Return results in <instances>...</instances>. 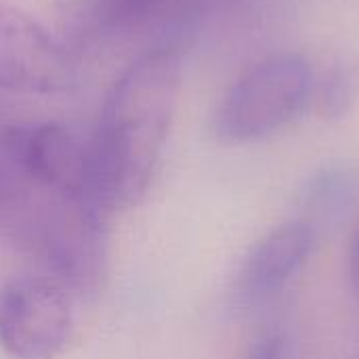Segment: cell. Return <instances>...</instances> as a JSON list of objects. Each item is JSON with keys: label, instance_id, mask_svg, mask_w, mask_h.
Instances as JSON below:
<instances>
[{"label": "cell", "instance_id": "10", "mask_svg": "<svg viewBox=\"0 0 359 359\" xmlns=\"http://www.w3.org/2000/svg\"><path fill=\"white\" fill-rule=\"evenodd\" d=\"M244 359H286V341L278 332H263L252 341Z\"/></svg>", "mask_w": 359, "mask_h": 359}, {"label": "cell", "instance_id": "4", "mask_svg": "<svg viewBox=\"0 0 359 359\" xmlns=\"http://www.w3.org/2000/svg\"><path fill=\"white\" fill-rule=\"evenodd\" d=\"M72 328V292L53 276H19L0 288V345L13 359H57Z\"/></svg>", "mask_w": 359, "mask_h": 359}, {"label": "cell", "instance_id": "8", "mask_svg": "<svg viewBox=\"0 0 359 359\" xmlns=\"http://www.w3.org/2000/svg\"><path fill=\"white\" fill-rule=\"evenodd\" d=\"M204 0H95L97 19L111 29H133L156 19L183 21Z\"/></svg>", "mask_w": 359, "mask_h": 359}, {"label": "cell", "instance_id": "7", "mask_svg": "<svg viewBox=\"0 0 359 359\" xmlns=\"http://www.w3.org/2000/svg\"><path fill=\"white\" fill-rule=\"evenodd\" d=\"M359 198V177L347 166H326L313 172L301 189L303 221L316 227L341 223Z\"/></svg>", "mask_w": 359, "mask_h": 359}, {"label": "cell", "instance_id": "5", "mask_svg": "<svg viewBox=\"0 0 359 359\" xmlns=\"http://www.w3.org/2000/svg\"><path fill=\"white\" fill-rule=\"evenodd\" d=\"M72 80L63 46L27 13L0 6V88L13 93H57Z\"/></svg>", "mask_w": 359, "mask_h": 359}, {"label": "cell", "instance_id": "9", "mask_svg": "<svg viewBox=\"0 0 359 359\" xmlns=\"http://www.w3.org/2000/svg\"><path fill=\"white\" fill-rule=\"evenodd\" d=\"M359 99V61L341 59L313 80L311 103L326 120L345 118Z\"/></svg>", "mask_w": 359, "mask_h": 359}, {"label": "cell", "instance_id": "3", "mask_svg": "<svg viewBox=\"0 0 359 359\" xmlns=\"http://www.w3.org/2000/svg\"><path fill=\"white\" fill-rule=\"evenodd\" d=\"M309 63L292 53L271 55L244 72L215 114V135L223 143H250L292 122L313 93Z\"/></svg>", "mask_w": 359, "mask_h": 359}, {"label": "cell", "instance_id": "11", "mask_svg": "<svg viewBox=\"0 0 359 359\" xmlns=\"http://www.w3.org/2000/svg\"><path fill=\"white\" fill-rule=\"evenodd\" d=\"M349 278H351V284L359 290V231L349 248Z\"/></svg>", "mask_w": 359, "mask_h": 359}, {"label": "cell", "instance_id": "2", "mask_svg": "<svg viewBox=\"0 0 359 359\" xmlns=\"http://www.w3.org/2000/svg\"><path fill=\"white\" fill-rule=\"evenodd\" d=\"M179 80V55L156 48L135 59L111 86L86 145L90 187L107 215L145 196L168 137Z\"/></svg>", "mask_w": 359, "mask_h": 359}, {"label": "cell", "instance_id": "1", "mask_svg": "<svg viewBox=\"0 0 359 359\" xmlns=\"http://www.w3.org/2000/svg\"><path fill=\"white\" fill-rule=\"evenodd\" d=\"M25 126L0 118V240L27 252L76 294L105 273L107 212L38 183L23 160Z\"/></svg>", "mask_w": 359, "mask_h": 359}, {"label": "cell", "instance_id": "6", "mask_svg": "<svg viewBox=\"0 0 359 359\" xmlns=\"http://www.w3.org/2000/svg\"><path fill=\"white\" fill-rule=\"evenodd\" d=\"M316 240V227L303 219L288 221L261 238L238 271L233 284L238 305L250 307L276 294L307 263Z\"/></svg>", "mask_w": 359, "mask_h": 359}]
</instances>
